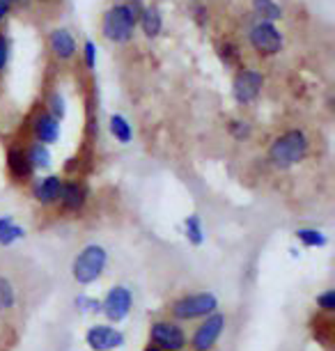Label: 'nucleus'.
<instances>
[{"instance_id":"28","label":"nucleus","mask_w":335,"mask_h":351,"mask_svg":"<svg viewBox=\"0 0 335 351\" xmlns=\"http://www.w3.org/2000/svg\"><path fill=\"white\" fill-rule=\"evenodd\" d=\"M10 64V39L5 32H0V74L8 69Z\"/></svg>"},{"instance_id":"15","label":"nucleus","mask_w":335,"mask_h":351,"mask_svg":"<svg viewBox=\"0 0 335 351\" xmlns=\"http://www.w3.org/2000/svg\"><path fill=\"white\" fill-rule=\"evenodd\" d=\"M8 170H10V175L14 177V180H30L32 177V165L28 161V156H25V152L23 149H18V147H10L8 149Z\"/></svg>"},{"instance_id":"24","label":"nucleus","mask_w":335,"mask_h":351,"mask_svg":"<svg viewBox=\"0 0 335 351\" xmlns=\"http://www.w3.org/2000/svg\"><path fill=\"white\" fill-rule=\"evenodd\" d=\"M76 306L81 313H101V301L97 299H90V296H78L76 299Z\"/></svg>"},{"instance_id":"10","label":"nucleus","mask_w":335,"mask_h":351,"mask_svg":"<svg viewBox=\"0 0 335 351\" xmlns=\"http://www.w3.org/2000/svg\"><path fill=\"white\" fill-rule=\"evenodd\" d=\"M127 337L120 328L108 326V324H97V326H90L85 330V344L92 351H113L124 347Z\"/></svg>"},{"instance_id":"32","label":"nucleus","mask_w":335,"mask_h":351,"mask_svg":"<svg viewBox=\"0 0 335 351\" xmlns=\"http://www.w3.org/2000/svg\"><path fill=\"white\" fill-rule=\"evenodd\" d=\"M205 19L209 21V12H207L205 8H198V23H200V25H205Z\"/></svg>"},{"instance_id":"26","label":"nucleus","mask_w":335,"mask_h":351,"mask_svg":"<svg viewBox=\"0 0 335 351\" xmlns=\"http://www.w3.org/2000/svg\"><path fill=\"white\" fill-rule=\"evenodd\" d=\"M314 301H317V306L324 310V313H333V310H335V289L321 291V294Z\"/></svg>"},{"instance_id":"22","label":"nucleus","mask_w":335,"mask_h":351,"mask_svg":"<svg viewBox=\"0 0 335 351\" xmlns=\"http://www.w3.org/2000/svg\"><path fill=\"white\" fill-rule=\"evenodd\" d=\"M184 230H186V239L193 243V246H202L205 243V228H202V221L198 214L188 216L184 221Z\"/></svg>"},{"instance_id":"16","label":"nucleus","mask_w":335,"mask_h":351,"mask_svg":"<svg viewBox=\"0 0 335 351\" xmlns=\"http://www.w3.org/2000/svg\"><path fill=\"white\" fill-rule=\"evenodd\" d=\"M25 239V230L12 216H0V246H12V243Z\"/></svg>"},{"instance_id":"27","label":"nucleus","mask_w":335,"mask_h":351,"mask_svg":"<svg viewBox=\"0 0 335 351\" xmlns=\"http://www.w3.org/2000/svg\"><path fill=\"white\" fill-rule=\"evenodd\" d=\"M49 112L55 117L58 122H60L62 117H64V112H67V108H64V99H62L60 92H55V95L51 97V110Z\"/></svg>"},{"instance_id":"9","label":"nucleus","mask_w":335,"mask_h":351,"mask_svg":"<svg viewBox=\"0 0 335 351\" xmlns=\"http://www.w3.org/2000/svg\"><path fill=\"white\" fill-rule=\"evenodd\" d=\"M131 308H134V294H131V289H127L124 285H117V287L108 289L106 299L101 301V313L113 324H120L127 319Z\"/></svg>"},{"instance_id":"29","label":"nucleus","mask_w":335,"mask_h":351,"mask_svg":"<svg viewBox=\"0 0 335 351\" xmlns=\"http://www.w3.org/2000/svg\"><path fill=\"white\" fill-rule=\"evenodd\" d=\"M229 134H232L236 141H244V138L251 136V127H248V122L234 120L232 124H229Z\"/></svg>"},{"instance_id":"25","label":"nucleus","mask_w":335,"mask_h":351,"mask_svg":"<svg viewBox=\"0 0 335 351\" xmlns=\"http://www.w3.org/2000/svg\"><path fill=\"white\" fill-rule=\"evenodd\" d=\"M83 60H85V67L88 69H95L97 67V44L88 39L83 44Z\"/></svg>"},{"instance_id":"21","label":"nucleus","mask_w":335,"mask_h":351,"mask_svg":"<svg viewBox=\"0 0 335 351\" xmlns=\"http://www.w3.org/2000/svg\"><path fill=\"white\" fill-rule=\"evenodd\" d=\"M297 239L303 243L306 248H324L328 243V237L324 234V232L314 230V228H299Z\"/></svg>"},{"instance_id":"33","label":"nucleus","mask_w":335,"mask_h":351,"mask_svg":"<svg viewBox=\"0 0 335 351\" xmlns=\"http://www.w3.org/2000/svg\"><path fill=\"white\" fill-rule=\"evenodd\" d=\"M145 351H161V349H159V347H154V344H149V347H147Z\"/></svg>"},{"instance_id":"35","label":"nucleus","mask_w":335,"mask_h":351,"mask_svg":"<svg viewBox=\"0 0 335 351\" xmlns=\"http://www.w3.org/2000/svg\"><path fill=\"white\" fill-rule=\"evenodd\" d=\"M10 3H18V0H10Z\"/></svg>"},{"instance_id":"18","label":"nucleus","mask_w":335,"mask_h":351,"mask_svg":"<svg viewBox=\"0 0 335 351\" xmlns=\"http://www.w3.org/2000/svg\"><path fill=\"white\" fill-rule=\"evenodd\" d=\"M25 156H28L32 170H46L51 165V161H53L49 145H42V143H32L30 149L25 152Z\"/></svg>"},{"instance_id":"2","label":"nucleus","mask_w":335,"mask_h":351,"mask_svg":"<svg viewBox=\"0 0 335 351\" xmlns=\"http://www.w3.org/2000/svg\"><path fill=\"white\" fill-rule=\"evenodd\" d=\"M106 264H108V250L99 246V243H90V246H85L81 253L74 257L71 276H74V280L78 285H92L101 278Z\"/></svg>"},{"instance_id":"23","label":"nucleus","mask_w":335,"mask_h":351,"mask_svg":"<svg viewBox=\"0 0 335 351\" xmlns=\"http://www.w3.org/2000/svg\"><path fill=\"white\" fill-rule=\"evenodd\" d=\"M16 303V291L8 278L0 276V310H12Z\"/></svg>"},{"instance_id":"3","label":"nucleus","mask_w":335,"mask_h":351,"mask_svg":"<svg viewBox=\"0 0 335 351\" xmlns=\"http://www.w3.org/2000/svg\"><path fill=\"white\" fill-rule=\"evenodd\" d=\"M136 16L131 14L127 5H113L110 10H106L103 14V21H101V32L108 42H115V44H127L131 42L136 32Z\"/></svg>"},{"instance_id":"6","label":"nucleus","mask_w":335,"mask_h":351,"mask_svg":"<svg viewBox=\"0 0 335 351\" xmlns=\"http://www.w3.org/2000/svg\"><path fill=\"white\" fill-rule=\"evenodd\" d=\"M262 88H264V76L258 69L251 67H241L236 71L234 83H232V95L236 99V104L248 106L260 97Z\"/></svg>"},{"instance_id":"13","label":"nucleus","mask_w":335,"mask_h":351,"mask_svg":"<svg viewBox=\"0 0 335 351\" xmlns=\"http://www.w3.org/2000/svg\"><path fill=\"white\" fill-rule=\"evenodd\" d=\"M62 180L58 175H49L44 177V180H39L35 186H32V197L44 204V207H49V204H55L60 200V193H62Z\"/></svg>"},{"instance_id":"5","label":"nucleus","mask_w":335,"mask_h":351,"mask_svg":"<svg viewBox=\"0 0 335 351\" xmlns=\"http://www.w3.org/2000/svg\"><path fill=\"white\" fill-rule=\"evenodd\" d=\"M149 340L161 351H184L186 347V333L177 322H154L149 328Z\"/></svg>"},{"instance_id":"7","label":"nucleus","mask_w":335,"mask_h":351,"mask_svg":"<svg viewBox=\"0 0 335 351\" xmlns=\"http://www.w3.org/2000/svg\"><path fill=\"white\" fill-rule=\"evenodd\" d=\"M251 46L260 56H275L282 51V32L275 28V23L269 21H258L253 23L251 32H248Z\"/></svg>"},{"instance_id":"34","label":"nucleus","mask_w":335,"mask_h":351,"mask_svg":"<svg viewBox=\"0 0 335 351\" xmlns=\"http://www.w3.org/2000/svg\"><path fill=\"white\" fill-rule=\"evenodd\" d=\"M39 3H49V0H39Z\"/></svg>"},{"instance_id":"20","label":"nucleus","mask_w":335,"mask_h":351,"mask_svg":"<svg viewBox=\"0 0 335 351\" xmlns=\"http://www.w3.org/2000/svg\"><path fill=\"white\" fill-rule=\"evenodd\" d=\"M108 129H110V134L115 136V141L122 145H129L131 138H134V129H131V124L124 115H110Z\"/></svg>"},{"instance_id":"14","label":"nucleus","mask_w":335,"mask_h":351,"mask_svg":"<svg viewBox=\"0 0 335 351\" xmlns=\"http://www.w3.org/2000/svg\"><path fill=\"white\" fill-rule=\"evenodd\" d=\"M58 202L62 204L64 211H81L85 207V202H88V189L81 182H64Z\"/></svg>"},{"instance_id":"4","label":"nucleus","mask_w":335,"mask_h":351,"mask_svg":"<svg viewBox=\"0 0 335 351\" xmlns=\"http://www.w3.org/2000/svg\"><path fill=\"white\" fill-rule=\"evenodd\" d=\"M219 308V299L214 291H200V294L182 296L179 301L173 303V317L179 322L200 319V317H209Z\"/></svg>"},{"instance_id":"31","label":"nucleus","mask_w":335,"mask_h":351,"mask_svg":"<svg viewBox=\"0 0 335 351\" xmlns=\"http://www.w3.org/2000/svg\"><path fill=\"white\" fill-rule=\"evenodd\" d=\"M10 10H12V3L10 0H0V23L10 16Z\"/></svg>"},{"instance_id":"8","label":"nucleus","mask_w":335,"mask_h":351,"mask_svg":"<svg viewBox=\"0 0 335 351\" xmlns=\"http://www.w3.org/2000/svg\"><path fill=\"white\" fill-rule=\"evenodd\" d=\"M223 330H225V315L214 313L205 317V322L195 328L193 337H190V347H193V351H212L223 335Z\"/></svg>"},{"instance_id":"11","label":"nucleus","mask_w":335,"mask_h":351,"mask_svg":"<svg viewBox=\"0 0 335 351\" xmlns=\"http://www.w3.org/2000/svg\"><path fill=\"white\" fill-rule=\"evenodd\" d=\"M49 46H51V53L55 56V60H60V62L74 60V56L78 51L74 35H71L69 30H64V28H55L53 32H51Z\"/></svg>"},{"instance_id":"19","label":"nucleus","mask_w":335,"mask_h":351,"mask_svg":"<svg viewBox=\"0 0 335 351\" xmlns=\"http://www.w3.org/2000/svg\"><path fill=\"white\" fill-rule=\"evenodd\" d=\"M253 10L260 16V21L275 23L282 19V8L275 0H253Z\"/></svg>"},{"instance_id":"12","label":"nucleus","mask_w":335,"mask_h":351,"mask_svg":"<svg viewBox=\"0 0 335 351\" xmlns=\"http://www.w3.org/2000/svg\"><path fill=\"white\" fill-rule=\"evenodd\" d=\"M32 134H35V141L42 145H53L60 138V122L55 120L51 112H39L32 122Z\"/></svg>"},{"instance_id":"30","label":"nucleus","mask_w":335,"mask_h":351,"mask_svg":"<svg viewBox=\"0 0 335 351\" xmlns=\"http://www.w3.org/2000/svg\"><path fill=\"white\" fill-rule=\"evenodd\" d=\"M236 56H239V53H236V46H232L229 42H225V44L221 46V60L225 62V64H234Z\"/></svg>"},{"instance_id":"17","label":"nucleus","mask_w":335,"mask_h":351,"mask_svg":"<svg viewBox=\"0 0 335 351\" xmlns=\"http://www.w3.org/2000/svg\"><path fill=\"white\" fill-rule=\"evenodd\" d=\"M138 21H140V28H142V32H145V37L154 39V37L161 35L163 19H161V12L156 10V8H145Z\"/></svg>"},{"instance_id":"1","label":"nucleus","mask_w":335,"mask_h":351,"mask_svg":"<svg viewBox=\"0 0 335 351\" xmlns=\"http://www.w3.org/2000/svg\"><path fill=\"white\" fill-rule=\"evenodd\" d=\"M308 136L301 129H290L285 131L282 136H278L269 147V161H271L275 168L287 170L292 165L301 163L308 154Z\"/></svg>"}]
</instances>
